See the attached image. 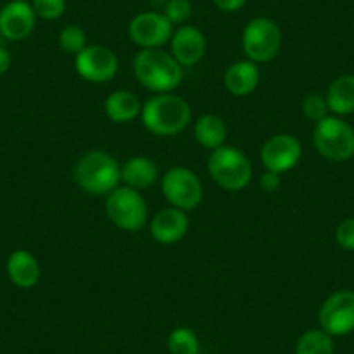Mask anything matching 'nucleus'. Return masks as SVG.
Returning <instances> with one entry per match:
<instances>
[{
  "instance_id": "nucleus-1",
  "label": "nucleus",
  "mask_w": 354,
  "mask_h": 354,
  "mask_svg": "<svg viewBox=\"0 0 354 354\" xmlns=\"http://www.w3.org/2000/svg\"><path fill=\"white\" fill-rule=\"evenodd\" d=\"M132 71L136 80L155 94L172 93L185 78V68L165 49H139Z\"/></svg>"
},
{
  "instance_id": "nucleus-2",
  "label": "nucleus",
  "mask_w": 354,
  "mask_h": 354,
  "mask_svg": "<svg viewBox=\"0 0 354 354\" xmlns=\"http://www.w3.org/2000/svg\"><path fill=\"white\" fill-rule=\"evenodd\" d=\"M192 106L185 97L165 93L155 94L142 104L141 122L146 131L158 138L181 134L192 124Z\"/></svg>"
},
{
  "instance_id": "nucleus-3",
  "label": "nucleus",
  "mask_w": 354,
  "mask_h": 354,
  "mask_svg": "<svg viewBox=\"0 0 354 354\" xmlns=\"http://www.w3.org/2000/svg\"><path fill=\"white\" fill-rule=\"evenodd\" d=\"M73 179L87 195L106 196L122 185V165L108 151L91 149L75 163Z\"/></svg>"
},
{
  "instance_id": "nucleus-4",
  "label": "nucleus",
  "mask_w": 354,
  "mask_h": 354,
  "mask_svg": "<svg viewBox=\"0 0 354 354\" xmlns=\"http://www.w3.org/2000/svg\"><path fill=\"white\" fill-rule=\"evenodd\" d=\"M207 170L221 189L231 193L247 188L254 177V167L248 156L236 146L227 145L210 151Z\"/></svg>"
},
{
  "instance_id": "nucleus-5",
  "label": "nucleus",
  "mask_w": 354,
  "mask_h": 354,
  "mask_svg": "<svg viewBox=\"0 0 354 354\" xmlns=\"http://www.w3.org/2000/svg\"><path fill=\"white\" fill-rule=\"evenodd\" d=\"M283 33L277 21L266 16L250 19L241 33V50L245 59L255 64L273 61L280 54Z\"/></svg>"
},
{
  "instance_id": "nucleus-6",
  "label": "nucleus",
  "mask_w": 354,
  "mask_h": 354,
  "mask_svg": "<svg viewBox=\"0 0 354 354\" xmlns=\"http://www.w3.org/2000/svg\"><path fill=\"white\" fill-rule=\"evenodd\" d=\"M313 145L323 158L330 162H346L354 156V127L342 117L328 115L315 124Z\"/></svg>"
},
{
  "instance_id": "nucleus-7",
  "label": "nucleus",
  "mask_w": 354,
  "mask_h": 354,
  "mask_svg": "<svg viewBox=\"0 0 354 354\" xmlns=\"http://www.w3.org/2000/svg\"><path fill=\"white\" fill-rule=\"evenodd\" d=\"M108 219L124 231H139L148 224V205L141 192L120 185L104 200Z\"/></svg>"
},
{
  "instance_id": "nucleus-8",
  "label": "nucleus",
  "mask_w": 354,
  "mask_h": 354,
  "mask_svg": "<svg viewBox=\"0 0 354 354\" xmlns=\"http://www.w3.org/2000/svg\"><path fill=\"white\" fill-rule=\"evenodd\" d=\"M162 195L170 207L189 212L202 203L203 185L188 167H172L162 177Z\"/></svg>"
},
{
  "instance_id": "nucleus-9",
  "label": "nucleus",
  "mask_w": 354,
  "mask_h": 354,
  "mask_svg": "<svg viewBox=\"0 0 354 354\" xmlns=\"http://www.w3.org/2000/svg\"><path fill=\"white\" fill-rule=\"evenodd\" d=\"M75 71L91 84H106L118 73V56L101 44L87 46L75 56Z\"/></svg>"
},
{
  "instance_id": "nucleus-10",
  "label": "nucleus",
  "mask_w": 354,
  "mask_h": 354,
  "mask_svg": "<svg viewBox=\"0 0 354 354\" xmlns=\"http://www.w3.org/2000/svg\"><path fill=\"white\" fill-rule=\"evenodd\" d=\"M319 328L332 337L354 332V290H337L323 301L318 311Z\"/></svg>"
},
{
  "instance_id": "nucleus-11",
  "label": "nucleus",
  "mask_w": 354,
  "mask_h": 354,
  "mask_svg": "<svg viewBox=\"0 0 354 354\" xmlns=\"http://www.w3.org/2000/svg\"><path fill=\"white\" fill-rule=\"evenodd\" d=\"M174 35V25L163 12L145 11L129 23V39L139 49H163Z\"/></svg>"
},
{
  "instance_id": "nucleus-12",
  "label": "nucleus",
  "mask_w": 354,
  "mask_h": 354,
  "mask_svg": "<svg viewBox=\"0 0 354 354\" xmlns=\"http://www.w3.org/2000/svg\"><path fill=\"white\" fill-rule=\"evenodd\" d=\"M261 163L264 170L277 174L290 172L302 158V145L294 134H274L262 145Z\"/></svg>"
},
{
  "instance_id": "nucleus-13",
  "label": "nucleus",
  "mask_w": 354,
  "mask_h": 354,
  "mask_svg": "<svg viewBox=\"0 0 354 354\" xmlns=\"http://www.w3.org/2000/svg\"><path fill=\"white\" fill-rule=\"evenodd\" d=\"M37 15L26 0H11L0 9V35L9 42H19L32 35Z\"/></svg>"
},
{
  "instance_id": "nucleus-14",
  "label": "nucleus",
  "mask_w": 354,
  "mask_h": 354,
  "mask_svg": "<svg viewBox=\"0 0 354 354\" xmlns=\"http://www.w3.org/2000/svg\"><path fill=\"white\" fill-rule=\"evenodd\" d=\"M169 44V53L183 68L195 66L205 57L207 37L202 30L193 25H183L174 30V35Z\"/></svg>"
},
{
  "instance_id": "nucleus-15",
  "label": "nucleus",
  "mask_w": 354,
  "mask_h": 354,
  "mask_svg": "<svg viewBox=\"0 0 354 354\" xmlns=\"http://www.w3.org/2000/svg\"><path fill=\"white\" fill-rule=\"evenodd\" d=\"M188 212L176 207H165L149 219V234L160 245H174L188 234Z\"/></svg>"
},
{
  "instance_id": "nucleus-16",
  "label": "nucleus",
  "mask_w": 354,
  "mask_h": 354,
  "mask_svg": "<svg viewBox=\"0 0 354 354\" xmlns=\"http://www.w3.org/2000/svg\"><path fill=\"white\" fill-rule=\"evenodd\" d=\"M261 84L259 64L248 59H240L230 64L224 71V87L234 97H247L257 91Z\"/></svg>"
},
{
  "instance_id": "nucleus-17",
  "label": "nucleus",
  "mask_w": 354,
  "mask_h": 354,
  "mask_svg": "<svg viewBox=\"0 0 354 354\" xmlns=\"http://www.w3.org/2000/svg\"><path fill=\"white\" fill-rule=\"evenodd\" d=\"M6 271H8L9 280L18 288H33L40 280V262L35 255L28 250H15L6 261Z\"/></svg>"
},
{
  "instance_id": "nucleus-18",
  "label": "nucleus",
  "mask_w": 354,
  "mask_h": 354,
  "mask_svg": "<svg viewBox=\"0 0 354 354\" xmlns=\"http://www.w3.org/2000/svg\"><path fill=\"white\" fill-rule=\"evenodd\" d=\"M158 179V167L148 156H131L122 163V185L132 189L151 188Z\"/></svg>"
},
{
  "instance_id": "nucleus-19",
  "label": "nucleus",
  "mask_w": 354,
  "mask_h": 354,
  "mask_svg": "<svg viewBox=\"0 0 354 354\" xmlns=\"http://www.w3.org/2000/svg\"><path fill=\"white\" fill-rule=\"evenodd\" d=\"M142 103L132 91L118 88L104 100V113L113 124H131L141 117Z\"/></svg>"
},
{
  "instance_id": "nucleus-20",
  "label": "nucleus",
  "mask_w": 354,
  "mask_h": 354,
  "mask_svg": "<svg viewBox=\"0 0 354 354\" xmlns=\"http://www.w3.org/2000/svg\"><path fill=\"white\" fill-rule=\"evenodd\" d=\"M326 103L330 113L347 117L354 113V75H340L326 88Z\"/></svg>"
},
{
  "instance_id": "nucleus-21",
  "label": "nucleus",
  "mask_w": 354,
  "mask_h": 354,
  "mask_svg": "<svg viewBox=\"0 0 354 354\" xmlns=\"http://www.w3.org/2000/svg\"><path fill=\"white\" fill-rule=\"evenodd\" d=\"M193 136L202 148L214 151L226 145L227 127L226 122L214 113H205L193 125Z\"/></svg>"
},
{
  "instance_id": "nucleus-22",
  "label": "nucleus",
  "mask_w": 354,
  "mask_h": 354,
  "mask_svg": "<svg viewBox=\"0 0 354 354\" xmlns=\"http://www.w3.org/2000/svg\"><path fill=\"white\" fill-rule=\"evenodd\" d=\"M333 337L323 328H309L295 342V354H333Z\"/></svg>"
},
{
  "instance_id": "nucleus-23",
  "label": "nucleus",
  "mask_w": 354,
  "mask_h": 354,
  "mask_svg": "<svg viewBox=\"0 0 354 354\" xmlns=\"http://www.w3.org/2000/svg\"><path fill=\"white\" fill-rule=\"evenodd\" d=\"M167 349L170 354H200L198 335L188 326H177L169 333Z\"/></svg>"
},
{
  "instance_id": "nucleus-24",
  "label": "nucleus",
  "mask_w": 354,
  "mask_h": 354,
  "mask_svg": "<svg viewBox=\"0 0 354 354\" xmlns=\"http://www.w3.org/2000/svg\"><path fill=\"white\" fill-rule=\"evenodd\" d=\"M57 44H59V49L64 54H71V56H77L82 49L88 46L87 35H85L84 28L80 25L64 26L59 32V37H57Z\"/></svg>"
},
{
  "instance_id": "nucleus-25",
  "label": "nucleus",
  "mask_w": 354,
  "mask_h": 354,
  "mask_svg": "<svg viewBox=\"0 0 354 354\" xmlns=\"http://www.w3.org/2000/svg\"><path fill=\"white\" fill-rule=\"evenodd\" d=\"M301 111L309 122H313V124H318V122H322L323 118H326L330 115L326 97L319 93L306 94V96L302 97Z\"/></svg>"
},
{
  "instance_id": "nucleus-26",
  "label": "nucleus",
  "mask_w": 354,
  "mask_h": 354,
  "mask_svg": "<svg viewBox=\"0 0 354 354\" xmlns=\"http://www.w3.org/2000/svg\"><path fill=\"white\" fill-rule=\"evenodd\" d=\"M163 15L174 26H183L192 18L193 6L189 0H169L165 4V9H163Z\"/></svg>"
},
{
  "instance_id": "nucleus-27",
  "label": "nucleus",
  "mask_w": 354,
  "mask_h": 354,
  "mask_svg": "<svg viewBox=\"0 0 354 354\" xmlns=\"http://www.w3.org/2000/svg\"><path fill=\"white\" fill-rule=\"evenodd\" d=\"M32 8L37 18L54 21V19H59L66 11V0H32Z\"/></svg>"
},
{
  "instance_id": "nucleus-28",
  "label": "nucleus",
  "mask_w": 354,
  "mask_h": 354,
  "mask_svg": "<svg viewBox=\"0 0 354 354\" xmlns=\"http://www.w3.org/2000/svg\"><path fill=\"white\" fill-rule=\"evenodd\" d=\"M335 241L342 250L354 252V217H347L337 224Z\"/></svg>"
},
{
  "instance_id": "nucleus-29",
  "label": "nucleus",
  "mask_w": 354,
  "mask_h": 354,
  "mask_svg": "<svg viewBox=\"0 0 354 354\" xmlns=\"http://www.w3.org/2000/svg\"><path fill=\"white\" fill-rule=\"evenodd\" d=\"M261 188L266 193H277L281 188V174L271 172V170H264L261 176V181H259Z\"/></svg>"
},
{
  "instance_id": "nucleus-30",
  "label": "nucleus",
  "mask_w": 354,
  "mask_h": 354,
  "mask_svg": "<svg viewBox=\"0 0 354 354\" xmlns=\"http://www.w3.org/2000/svg\"><path fill=\"white\" fill-rule=\"evenodd\" d=\"M212 2L223 12H236L247 4V0H212Z\"/></svg>"
},
{
  "instance_id": "nucleus-31",
  "label": "nucleus",
  "mask_w": 354,
  "mask_h": 354,
  "mask_svg": "<svg viewBox=\"0 0 354 354\" xmlns=\"http://www.w3.org/2000/svg\"><path fill=\"white\" fill-rule=\"evenodd\" d=\"M12 66V57L6 47L0 46V75H6Z\"/></svg>"
}]
</instances>
